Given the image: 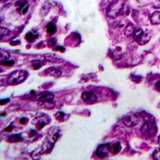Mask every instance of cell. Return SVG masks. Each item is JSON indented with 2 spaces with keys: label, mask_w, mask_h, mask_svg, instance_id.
<instances>
[{
  "label": "cell",
  "mask_w": 160,
  "mask_h": 160,
  "mask_svg": "<svg viewBox=\"0 0 160 160\" xmlns=\"http://www.w3.org/2000/svg\"><path fill=\"white\" fill-rule=\"evenodd\" d=\"M8 32V30L6 28L1 27V30H0V38L2 39L3 37L5 36V35L7 34Z\"/></svg>",
  "instance_id": "cell-19"
},
{
  "label": "cell",
  "mask_w": 160,
  "mask_h": 160,
  "mask_svg": "<svg viewBox=\"0 0 160 160\" xmlns=\"http://www.w3.org/2000/svg\"><path fill=\"white\" fill-rule=\"evenodd\" d=\"M28 76L27 72L23 69H17L11 73L8 79V84L15 86L24 81Z\"/></svg>",
  "instance_id": "cell-1"
},
{
  "label": "cell",
  "mask_w": 160,
  "mask_h": 160,
  "mask_svg": "<svg viewBox=\"0 0 160 160\" xmlns=\"http://www.w3.org/2000/svg\"><path fill=\"white\" fill-rule=\"evenodd\" d=\"M124 6V2L122 0H116L110 3L107 9V15L108 17L115 19L116 18Z\"/></svg>",
  "instance_id": "cell-2"
},
{
  "label": "cell",
  "mask_w": 160,
  "mask_h": 160,
  "mask_svg": "<svg viewBox=\"0 0 160 160\" xmlns=\"http://www.w3.org/2000/svg\"><path fill=\"white\" fill-rule=\"evenodd\" d=\"M131 79L134 82L139 83L141 80V76H139L135 75H132L131 76Z\"/></svg>",
  "instance_id": "cell-20"
},
{
  "label": "cell",
  "mask_w": 160,
  "mask_h": 160,
  "mask_svg": "<svg viewBox=\"0 0 160 160\" xmlns=\"http://www.w3.org/2000/svg\"><path fill=\"white\" fill-rule=\"evenodd\" d=\"M55 43H56V41H55V39L54 38H52L48 41V47H53L55 45Z\"/></svg>",
  "instance_id": "cell-22"
},
{
  "label": "cell",
  "mask_w": 160,
  "mask_h": 160,
  "mask_svg": "<svg viewBox=\"0 0 160 160\" xmlns=\"http://www.w3.org/2000/svg\"><path fill=\"white\" fill-rule=\"evenodd\" d=\"M21 136L20 134H15L10 136V137L9 138V142L10 143H16L20 141L21 140Z\"/></svg>",
  "instance_id": "cell-15"
},
{
  "label": "cell",
  "mask_w": 160,
  "mask_h": 160,
  "mask_svg": "<svg viewBox=\"0 0 160 160\" xmlns=\"http://www.w3.org/2000/svg\"><path fill=\"white\" fill-rule=\"evenodd\" d=\"M44 58L46 60L54 63H61L64 62V60L62 57L55 54H46L44 55Z\"/></svg>",
  "instance_id": "cell-9"
},
{
  "label": "cell",
  "mask_w": 160,
  "mask_h": 160,
  "mask_svg": "<svg viewBox=\"0 0 160 160\" xmlns=\"http://www.w3.org/2000/svg\"><path fill=\"white\" fill-rule=\"evenodd\" d=\"M134 32V26L132 23H129L127 26L126 29V32L125 34L127 36L130 35L131 34H133Z\"/></svg>",
  "instance_id": "cell-18"
},
{
  "label": "cell",
  "mask_w": 160,
  "mask_h": 160,
  "mask_svg": "<svg viewBox=\"0 0 160 160\" xmlns=\"http://www.w3.org/2000/svg\"><path fill=\"white\" fill-rule=\"evenodd\" d=\"M7 0H1V2H2V1L3 2H6V1Z\"/></svg>",
  "instance_id": "cell-34"
},
{
  "label": "cell",
  "mask_w": 160,
  "mask_h": 160,
  "mask_svg": "<svg viewBox=\"0 0 160 160\" xmlns=\"http://www.w3.org/2000/svg\"><path fill=\"white\" fill-rule=\"evenodd\" d=\"M155 88L156 91L160 92V80L157 82L155 84Z\"/></svg>",
  "instance_id": "cell-26"
},
{
  "label": "cell",
  "mask_w": 160,
  "mask_h": 160,
  "mask_svg": "<svg viewBox=\"0 0 160 160\" xmlns=\"http://www.w3.org/2000/svg\"><path fill=\"white\" fill-rule=\"evenodd\" d=\"M16 6H19L20 12L21 14L25 15L27 12L29 8V5L27 0H19L15 3Z\"/></svg>",
  "instance_id": "cell-8"
},
{
  "label": "cell",
  "mask_w": 160,
  "mask_h": 160,
  "mask_svg": "<svg viewBox=\"0 0 160 160\" xmlns=\"http://www.w3.org/2000/svg\"><path fill=\"white\" fill-rule=\"evenodd\" d=\"M121 149L120 143L119 142L114 143L109 147V150L112 154H116L120 151Z\"/></svg>",
  "instance_id": "cell-14"
},
{
  "label": "cell",
  "mask_w": 160,
  "mask_h": 160,
  "mask_svg": "<svg viewBox=\"0 0 160 160\" xmlns=\"http://www.w3.org/2000/svg\"><path fill=\"white\" fill-rule=\"evenodd\" d=\"M83 101L87 104H93L97 101V96L92 92L86 91L83 93L81 95Z\"/></svg>",
  "instance_id": "cell-5"
},
{
  "label": "cell",
  "mask_w": 160,
  "mask_h": 160,
  "mask_svg": "<svg viewBox=\"0 0 160 160\" xmlns=\"http://www.w3.org/2000/svg\"><path fill=\"white\" fill-rule=\"evenodd\" d=\"M9 98H7V99H2V100L0 101V105H3L4 104H6L8 102H9Z\"/></svg>",
  "instance_id": "cell-23"
},
{
  "label": "cell",
  "mask_w": 160,
  "mask_h": 160,
  "mask_svg": "<svg viewBox=\"0 0 160 160\" xmlns=\"http://www.w3.org/2000/svg\"><path fill=\"white\" fill-rule=\"evenodd\" d=\"M64 115H65V114H64V113L63 112H59V117L60 118H62L64 117Z\"/></svg>",
  "instance_id": "cell-32"
},
{
  "label": "cell",
  "mask_w": 160,
  "mask_h": 160,
  "mask_svg": "<svg viewBox=\"0 0 160 160\" xmlns=\"http://www.w3.org/2000/svg\"><path fill=\"white\" fill-rule=\"evenodd\" d=\"M140 119L138 116H127L123 119V123L126 126L133 127L140 123Z\"/></svg>",
  "instance_id": "cell-7"
},
{
  "label": "cell",
  "mask_w": 160,
  "mask_h": 160,
  "mask_svg": "<svg viewBox=\"0 0 160 160\" xmlns=\"http://www.w3.org/2000/svg\"><path fill=\"white\" fill-rule=\"evenodd\" d=\"M41 67V64L39 62H36L34 63V69H39Z\"/></svg>",
  "instance_id": "cell-24"
},
{
  "label": "cell",
  "mask_w": 160,
  "mask_h": 160,
  "mask_svg": "<svg viewBox=\"0 0 160 160\" xmlns=\"http://www.w3.org/2000/svg\"><path fill=\"white\" fill-rule=\"evenodd\" d=\"M110 145L109 144H102L98 146L96 151V155L100 158H104L108 155Z\"/></svg>",
  "instance_id": "cell-6"
},
{
  "label": "cell",
  "mask_w": 160,
  "mask_h": 160,
  "mask_svg": "<svg viewBox=\"0 0 160 160\" xmlns=\"http://www.w3.org/2000/svg\"><path fill=\"white\" fill-rule=\"evenodd\" d=\"M47 32L49 34H54L56 32V26L54 23H49L47 27Z\"/></svg>",
  "instance_id": "cell-16"
},
{
  "label": "cell",
  "mask_w": 160,
  "mask_h": 160,
  "mask_svg": "<svg viewBox=\"0 0 160 160\" xmlns=\"http://www.w3.org/2000/svg\"><path fill=\"white\" fill-rule=\"evenodd\" d=\"M59 137H60V134H59L58 133H55L53 135V139H54V140H57L59 139Z\"/></svg>",
  "instance_id": "cell-27"
},
{
  "label": "cell",
  "mask_w": 160,
  "mask_h": 160,
  "mask_svg": "<svg viewBox=\"0 0 160 160\" xmlns=\"http://www.w3.org/2000/svg\"><path fill=\"white\" fill-rule=\"evenodd\" d=\"M15 62L14 61L10 60L7 61L3 62H2L1 64L2 66H13Z\"/></svg>",
  "instance_id": "cell-21"
},
{
  "label": "cell",
  "mask_w": 160,
  "mask_h": 160,
  "mask_svg": "<svg viewBox=\"0 0 160 160\" xmlns=\"http://www.w3.org/2000/svg\"><path fill=\"white\" fill-rule=\"evenodd\" d=\"M19 42H20L19 40L16 41H10V44L12 46H16V45L19 44Z\"/></svg>",
  "instance_id": "cell-28"
},
{
  "label": "cell",
  "mask_w": 160,
  "mask_h": 160,
  "mask_svg": "<svg viewBox=\"0 0 160 160\" xmlns=\"http://www.w3.org/2000/svg\"><path fill=\"white\" fill-rule=\"evenodd\" d=\"M55 50H59V51H60L61 52H63L65 51V48L64 47H62V46H59V47H57V48L55 49Z\"/></svg>",
  "instance_id": "cell-25"
},
{
  "label": "cell",
  "mask_w": 160,
  "mask_h": 160,
  "mask_svg": "<svg viewBox=\"0 0 160 160\" xmlns=\"http://www.w3.org/2000/svg\"><path fill=\"white\" fill-rule=\"evenodd\" d=\"M30 93H31V94H34L35 92L34 90H32V91H31V92H30Z\"/></svg>",
  "instance_id": "cell-33"
},
{
  "label": "cell",
  "mask_w": 160,
  "mask_h": 160,
  "mask_svg": "<svg viewBox=\"0 0 160 160\" xmlns=\"http://www.w3.org/2000/svg\"><path fill=\"white\" fill-rule=\"evenodd\" d=\"M12 126H11V125H10V126H9L7 127L5 129V131L7 132H10L12 131Z\"/></svg>",
  "instance_id": "cell-30"
},
{
  "label": "cell",
  "mask_w": 160,
  "mask_h": 160,
  "mask_svg": "<svg viewBox=\"0 0 160 160\" xmlns=\"http://www.w3.org/2000/svg\"><path fill=\"white\" fill-rule=\"evenodd\" d=\"M36 134V131H34V130H31V132H30V135H31V137H33V136H34Z\"/></svg>",
  "instance_id": "cell-31"
},
{
  "label": "cell",
  "mask_w": 160,
  "mask_h": 160,
  "mask_svg": "<svg viewBox=\"0 0 160 160\" xmlns=\"http://www.w3.org/2000/svg\"><path fill=\"white\" fill-rule=\"evenodd\" d=\"M45 73L47 75L59 77L62 74L61 71L59 69L55 67H49L45 70Z\"/></svg>",
  "instance_id": "cell-11"
},
{
  "label": "cell",
  "mask_w": 160,
  "mask_h": 160,
  "mask_svg": "<svg viewBox=\"0 0 160 160\" xmlns=\"http://www.w3.org/2000/svg\"><path fill=\"white\" fill-rule=\"evenodd\" d=\"M27 118H26V117L21 118L20 120V123L21 124H25L27 123Z\"/></svg>",
  "instance_id": "cell-29"
},
{
  "label": "cell",
  "mask_w": 160,
  "mask_h": 160,
  "mask_svg": "<svg viewBox=\"0 0 160 160\" xmlns=\"http://www.w3.org/2000/svg\"><path fill=\"white\" fill-rule=\"evenodd\" d=\"M157 128L155 123L153 122H148L144 123L142 127V132L149 137H153L157 133Z\"/></svg>",
  "instance_id": "cell-4"
},
{
  "label": "cell",
  "mask_w": 160,
  "mask_h": 160,
  "mask_svg": "<svg viewBox=\"0 0 160 160\" xmlns=\"http://www.w3.org/2000/svg\"><path fill=\"white\" fill-rule=\"evenodd\" d=\"M54 98V95L53 93H47L46 94H43L41 96H40L38 98V100L39 101L42 102H50L52 101L53 99Z\"/></svg>",
  "instance_id": "cell-10"
},
{
  "label": "cell",
  "mask_w": 160,
  "mask_h": 160,
  "mask_svg": "<svg viewBox=\"0 0 160 160\" xmlns=\"http://www.w3.org/2000/svg\"><path fill=\"white\" fill-rule=\"evenodd\" d=\"M10 57L9 53L4 49H1L0 50V60L1 61L5 60Z\"/></svg>",
  "instance_id": "cell-17"
},
{
  "label": "cell",
  "mask_w": 160,
  "mask_h": 160,
  "mask_svg": "<svg viewBox=\"0 0 160 160\" xmlns=\"http://www.w3.org/2000/svg\"><path fill=\"white\" fill-rule=\"evenodd\" d=\"M133 35L135 41L141 45H144L148 42L151 37L148 31L145 32L141 29H139L134 31Z\"/></svg>",
  "instance_id": "cell-3"
},
{
  "label": "cell",
  "mask_w": 160,
  "mask_h": 160,
  "mask_svg": "<svg viewBox=\"0 0 160 160\" xmlns=\"http://www.w3.org/2000/svg\"><path fill=\"white\" fill-rule=\"evenodd\" d=\"M39 37V34L37 32H29L26 34L25 38L27 41L30 43H33Z\"/></svg>",
  "instance_id": "cell-12"
},
{
  "label": "cell",
  "mask_w": 160,
  "mask_h": 160,
  "mask_svg": "<svg viewBox=\"0 0 160 160\" xmlns=\"http://www.w3.org/2000/svg\"><path fill=\"white\" fill-rule=\"evenodd\" d=\"M151 23L154 25L160 24V11L155 12L151 18Z\"/></svg>",
  "instance_id": "cell-13"
},
{
  "label": "cell",
  "mask_w": 160,
  "mask_h": 160,
  "mask_svg": "<svg viewBox=\"0 0 160 160\" xmlns=\"http://www.w3.org/2000/svg\"><path fill=\"white\" fill-rule=\"evenodd\" d=\"M158 107H159V108H160V103H159V105H158Z\"/></svg>",
  "instance_id": "cell-35"
}]
</instances>
